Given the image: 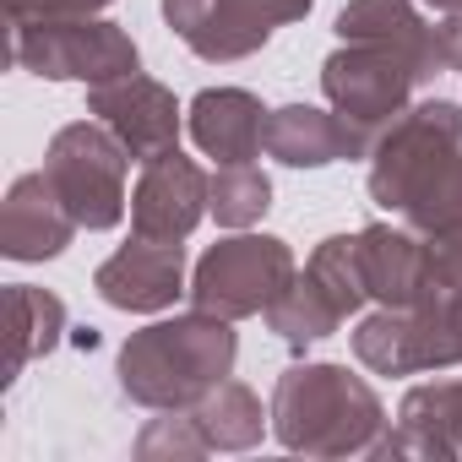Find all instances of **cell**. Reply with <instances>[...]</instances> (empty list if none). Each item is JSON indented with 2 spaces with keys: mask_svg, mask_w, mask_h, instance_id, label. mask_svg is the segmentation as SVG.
I'll list each match as a JSON object with an SVG mask.
<instances>
[{
  "mask_svg": "<svg viewBox=\"0 0 462 462\" xmlns=\"http://www.w3.org/2000/svg\"><path fill=\"white\" fill-rule=\"evenodd\" d=\"M370 201L419 235L462 223V109L446 98L402 109L370 147Z\"/></svg>",
  "mask_w": 462,
  "mask_h": 462,
  "instance_id": "6da1fadb",
  "label": "cell"
},
{
  "mask_svg": "<svg viewBox=\"0 0 462 462\" xmlns=\"http://www.w3.org/2000/svg\"><path fill=\"white\" fill-rule=\"evenodd\" d=\"M235 354H240L235 321H223L212 310H190V316L131 332V343L120 348V386L131 402L152 413L196 408L212 386L228 381Z\"/></svg>",
  "mask_w": 462,
  "mask_h": 462,
  "instance_id": "7a4b0ae2",
  "label": "cell"
},
{
  "mask_svg": "<svg viewBox=\"0 0 462 462\" xmlns=\"http://www.w3.org/2000/svg\"><path fill=\"white\" fill-rule=\"evenodd\" d=\"M273 430L289 451L305 457H375L386 408L348 365H294L273 386Z\"/></svg>",
  "mask_w": 462,
  "mask_h": 462,
  "instance_id": "3957f363",
  "label": "cell"
},
{
  "mask_svg": "<svg viewBox=\"0 0 462 462\" xmlns=\"http://www.w3.org/2000/svg\"><path fill=\"white\" fill-rule=\"evenodd\" d=\"M359 365L375 375H419L462 365V283H440L408 310H375L354 332Z\"/></svg>",
  "mask_w": 462,
  "mask_h": 462,
  "instance_id": "277c9868",
  "label": "cell"
},
{
  "mask_svg": "<svg viewBox=\"0 0 462 462\" xmlns=\"http://www.w3.org/2000/svg\"><path fill=\"white\" fill-rule=\"evenodd\" d=\"M136 158L125 152V142L104 125V120H77L66 131H55L44 174L60 190L66 212L77 217V228H115L125 217V169Z\"/></svg>",
  "mask_w": 462,
  "mask_h": 462,
  "instance_id": "5b68a950",
  "label": "cell"
},
{
  "mask_svg": "<svg viewBox=\"0 0 462 462\" xmlns=\"http://www.w3.org/2000/svg\"><path fill=\"white\" fill-rule=\"evenodd\" d=\"M12 60L50 82H109L136 71V44L125 28L98 17H17Z\"/></svg>",
  "mask_w": 462,
  "mask_h": 462,
  "instance_id": "8992f818",
  "label": "cell"
},
{
  "mask_svg": "<svg viewBox=\"0 0 462 462\" xmlns=\"http://www.w3.org/2000/svg\"><path fill=\"white\" fill-rule=\"evenodd\" d=\"M294 251L273 235H235L212 245L196 262L190 278V300L196 310H212L223 321H240V316H267L273 300L294 283Z\"/></svg>",
  "mask_w": 462,
  "mask_h": 462,
  "instance_id": "52a82bcc",
  "label": "cell"
},
{
  "mask_svg": "<svg viewBox=\"0 0 462 462\" xmlns=\"http://www.w3.org/2000/svg\"><path fill=\"white\" fill-rule=\"evenodd\" d=\"M305 12L310 0H163L169 28L201 60H245Z\"/></svg>",
  "mask_w": 462,
  "mask_h": 462,
  "instance_id": "ba28073f",
  "label": "cell"
},
{
  "mask_svg": "<svg viewBox=\"0 0 462 462\" xmlns=\"http://www.w3.org/2000/svg\"><path fill=\"white\" fill-rule=\"evenodd\" d=\"M413 88H424L419 77H413V66L402 60V55H392V50H381V44H343L337 55H327V66H321V93H327V104L343 115V120H354L359 131H386L402 109H408V93Z\"/></svg>",
  "mask_w": 462,
  "mask_h": 462,
  "instance_id": "9c48e42d",
  "label": "cell"
},
{
  "mask_svg": "<svg viewBox=\"0 0 462 462\" xmlns=\"http://www.w3.org/2000/svg\"><path fill=\"white\" fill-rule=\"evenodd\" d=\"M88 115L104 120L125 152L136 163H152L163 152L180 147V104L163 82L142 77V71H125V77H109V82H93L88 93Z\"/></svg>",
  "mask_w": 462,
  "mask_h": 462,
  "instance_id": "30bf717a",
  "label": "cell"
},
{
  "mask_svg": "<svg viewBox=\"0 0 462 462\" xmlns=\"http://www.w3.org/2000/svg\"><path fill=\"white\" fill-rule=\"evenodd\" d=\"M212 180L174 147L152 163H142V180L131 190V235L142 240H190V228L212 212Z\"/></svg>",
  "mask_w": 462,
  "mask_h": 462,
  "instance_id": "8fae6325",
  "label": "cell"
},
{
  "mask_svg": "<svg viewBox=\"0 0 462 462\" xmlns=\"http://www.w3.org/2000/svg\"><path fill=\"white\" fill-rule=\"evenodd\" d=\"M93 289L115 310H169L185 294V240H142L120 245L98 273Z\"/></svg>",
  "mask_w": 462,
  "mask_h": 462,
  "instance_id": "7c38bea8",
  "label": "cell"
},
{
  "mask_svg": "<svg viewBox=\"0 0 462 462\" xmlns=\"http://www.w3.org/2000/svg\"><path fill=\"white\" fill-rule=\"evenodd\" d=\"M359 267H365V289H370V300H381V310H408L440 289L430 240H419L413 228H392V223L359 228Z\"/></svg>",
  "mask_w": 462,
  "mask_h": 462,
  "instance_id": "4fadbf2b",
  "label": "cell"
},
{
  "mask_svg": "<svg viewBox=\"0 0 462 462\" xmlns=\"http://www.w3.org/2000/svg\"><path fill=\"white\" fill-rule=\"evenodd\" d=\"M375 136L343 120L337 109H310V104H283L267 115V152L289 169H327L343 158H370Z\"/></svg>",
  "mask_w": 462,
  "mask_h": 462,
  "instance_id": "5bb4252c",
  "label": "cell"
},
{
  "mask_svg": "<svg viewBox=\"0 0 462 462\" xmlns=\"http://www.w3.org/2000/svg\"><path fill=\"white\" fill-rule=\"evenodd\" d=\"M337 39L343 44H381V50L402 55L419 82L446 71L440 33L413 12V0H348L337 12Z\"/></svg>",
  "mask_w": 462,
  "mask_h": 462,
  "instance_id": "9a60e30c",
  "label": "cell"
},
{
  "mask_svg": "<svg viewBox=\"0 0 462 462\" xmlns=\"http://www.w3.org/2000/svg\"><path fill=\"white\" fill-rule=\"evenodd\" d=\"M77 217L66 212L60 190L50 185V174H23L6 190V212H0V251L12 262H50L71 245Z\"/></svg>",
  "mask_w": 462,
  "mask_h": 462,
  "instance_id": "2e32d148",
  "label": "cell"
},
{
  "mask_svg": "<svg viewBox=\"0 0 462 462\" xmlns=\"http://www.w3.org/2000/svg\"><path fill=\"white\" fill-rule=\"evenodd\" d=\"M190 142L223 163H256L267 147V109L245 88H207L190 98Z\"/></svg>",
  "mask_w": 462,
  "mask_h": 462,
  "instance_id": "e0dca14e",
  "label": "cell"
},
{
  "mask_svg": "<svg viewBox=\"0 0 462 462\" xmlns=\"http://www.w3.org/2000/svg\"><path fill=\"white\" fill-rule=\"evenodd\" d=\"M375 457H462V375L413 386Z\"/></svg>",
  "mask_w": 462,
  "mask_h": 462,
  "instance_id": "ac0fdd59",
  "label": "cell"
},
{
  "mask_svg": "<svg viewBox=\"0 0 462 462\" xmlns=\"http://www.w3.org/2000/svg\"><path fill=\"white\" fill-rule=\"evenodd\" d=\"M190 413H196L207 446H217V451H245V446H256L262 430H267V413H262V402H256V392H251L245 381L212 386Z\"/></svg>",
  "mask_w": 462,
  "mask_h": 462,
  "instance_id": "d6986e66",
  "label": "cell"
},
{
  "mask_svg": "<svg viewBox=\"0 0 462 462\" xmlns=\"http://www.w3.org/2000/svg\"><path fill=\"white\" fill-rule=\"evenodd\" d=\"M6 310H12V381L28 370V359L50 354L66 332V305L44 289H28V283H12L6 294Z\"/></svg>",
  "mask_w": 462,
  "mask_h": 462,
  "instance_id": "ffe728a7",
  "label": "cell"
},
{
  "mask_svg": "<svg viewBox=\"0 0 462 462\" xmlns=\"http://www.w3.org/2000/svg\"><path fill=\"white\" fill-rule=\"evenodd\" d=\"M343 321H348V316L332 305V294H327L310 273L294 278V283L273 300V310H267V327H273L283 343H321V337H332Z\"/></svg>",
  "mask_w": 462,
  "mask_h": 462,
  "instance_id": "44dd1931",
  "label": "cell"
},
{
  "mask_svg": "<svg viewBox=\"0 0 462 462\" xmlns=\"http://www.w3.org/2000/svg\"><path fill=\"white\" fill-rule=\"evenodd\" d=\"M207 207H212V217L223 228H251L273 207V180L256 163H223L212 174V201Z\"/></svg>",
  "mask_w": 462,
  "mask_h": 462,
  "instance_id": "7402d4cb",
  "label": "cell"
},
{
  "mask_svg": "<svg viewBox=\"0 0 462 462\" xmlns=\"http://www.w3.org/2000/svg\"><path fill=\"white\" fill-rule=\"evenodd\" d=\"M305 273L332 294V305H337L343 316H354V310H365V305H370L365 267H359V235H332V240H321Z\"/></svg>",
  "mask_w": 462,
  "mask_h": 462,
  "instance_id": "603a6c76",
  "label": "cell"
},
{
  "mask_svg": "<svg viewBox=\"0 0 462 462\" xmlns=\"http://www.w3.org/2000/svg\"><path fill=\"white\" fill-rule=\"evenodd\" d=\"M158 451H169V457H201V451H212V446H207L196 413H190V408H174V413L152 419V424L136 435V457H158Z\"/></svg>",
  "mask_w": 462,
  "mask_h": 462,
  "instance_id": "cb8c5ba5",
  "label": "cell"
},
{
  "mask_svg": "<svg viewBox=\"0 0 462 462\" xmlns=\"http://www.w3.org/2000/svg\"><path fill=\"white\" fill-rule=\"evenodd\" d=\"M430 256H435V283H462V223L430 235Z\"/></svg>",
  "mask_w": 462,
  "mask_h": 462,
  "instance_id": "d4e9b609",
  "label": "cell"
},
{
  "mask_svg": "<svg viewBox=\"0 0 462 462\" xmlns=\"http://www.w3.org/2000/svg\"><path fill=\"white\" fill-rule=\"evenodd\" d=\"M109 0H28L23 17H98Z\"/></svg>",
  "mask_w": 462,
  "mask_h": 462,
  "instance_id": "484cf974",
  "label": "cell"
},
{
  "mask_svg": "<svg viewBox=\"0 0 462 462\" xmlns=\"http://www.w3.org/2000/svg\"><path fill=\"white\" fill-rule=\"evenodd\" d=\"M440 33V55H446V71H462V6L446 12V23L435 28Z\"/></svg>",
  "mask_w": 462,
  "mask_h": 462,
  "instance_id": "4316f807",
  "label": "cell"
},
{
  "mask_svg": "<svg viewBox=\"0 0 462 462\" xmlns=\"http://www.w3.org/2000/svg\"><path fill=\"white\" fill-rule=\"evenodd\" d=\"M424 6H435V12H451V6H462V0H424Z\"/></svg>",
  "mask_w": 462,
  "mask_h": 462,
  "instance_id": "83f0119b",
  "label": "cell"
},
{
  "mask_svg": "<svg viewBox=\"0 0 462 462\" xmlns=\"http://www.w3.org/2000/svg\"><path fill=\"white\" fill-rule=\"evenodd\" d=\"M23 6H28V0H6V12H12V23L23 17Z\"/></svg>",
  "mask_w": 462,
  "mask_h": 462,
  "instance_id": "f1b7e54d",
  "label": "cell"
}]
</instances>
